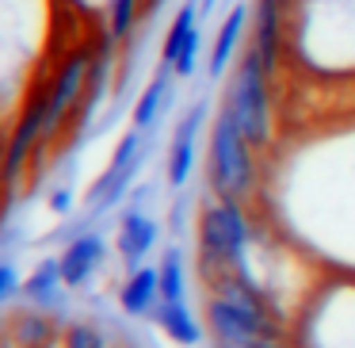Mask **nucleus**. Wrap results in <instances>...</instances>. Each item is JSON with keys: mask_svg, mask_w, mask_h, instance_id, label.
<instances>
[{"mask_svg": "<svg viewBox=\"0 0 355 348\" xmlns=\"http://www.w3.org/2000/svg\"><path fill=\"white\" fill-rule=\"evenodd\" d=\"M50 131V96L39 92L27 100V108L19 111L16 126H12V142H8V180L16 184L19 169H24L27 154L35 149V142Z\"/></svg>", "mask_w": 355, "mask_h": 348, "instance_id": "6e6552de", "label": "nucleus"}, {"mask_svg": "<svg viewBox=\"0 0 355 348\" xmlns=\"http://www.w3.org/2000/svg\"><path fill=\"white\" fill-rule=\"evenodd\" d=\"M218 348H286L283 340H271V337H260V340H241V345H218Z\"/></svg>", "mask_w": 355, "mask_h": 348, "instance_id": "393cba45", "label": "nucleus"}, {"mask_svg": "<svg viewBox=\"0 0 355 348\" xmlns=\"http://www.w3.org/2000/svg\"><path fill=\"white\" fill-rule=\"evenodd\" d=\"M172 65H157V73H153V81L146 85V92L138 96V103H134V126L138 131H153L157 126V119H161V111H164V103H168V88H172Z\"/></svg>", "mask_w": 355, "mask_h": 348, "instance_id": "f3484780", "label": "nucleus"}, {"mask_svg": "<svg viewBox=\"0 0 355 348\" xmlns=\"http://www.w3.org/2000/svg\"><path fill=\"white\" fill-rule=\"evenodd\" d=\"M207 329L218 345H241V340H260V337H271V340H283V325L275 322H263V317H252L248 310L233 306L230 299L222 295H210L207 299Z\"/></svg>", "mask_w": 355, "mask_h": 348, "instance_id": "39448f33", "label": "nucleus"}, {"mask_svg": "<svg viewBox=\"0 0 355 348\" xmlns=\"http://www.w3.org/2000/svg\"><path fill=\"white\" fill-rule=\"evenodd\" d=\"M19 287V276H16V260H4L0 264V299H12Z\"/></svg>", "mask_w": 355, "mask_h": 348, "instance_id": "5701e85b", "label": "nucleus"}, {"mask_svg": "<svg viewBox=\"0 0 355 348\" xmlns=\"http://www.w3.org/2000/svg\"><path fill=\"white\" fill-rule=\"evenodd\" d=\"M248 241L252 226L237 199H210L199 215V264L202 276L214 279L222 272L248 268Z\"/></svg>", "mask_w": 355, "mask_h": 348, "instance_id": "f03ea898", "label": "nucleus"}, {"mask_svg": "<svg viewBox=\"0 0 355 348\" xmlns=\"http://www.w3.org/2000/svg\"><path fill=\"white\" fill-rule=\"evenodd\" d=\"M50 207H54L58 215H65V210L73 207V195H69V188H58V192L50 195Z\"/></svg>", "mask_w": 355, "mask_h": 348, "instance_id": "b1692460", "label": "nucleus"}, {"mask_svg": "<svg viewBox=\"0 0 355 348\" xmlns=\"http://www.w3.org/2000/svg\"><path fill=\"white\" fill-rule=\"evenodd\" d=\"M146 192V188H141ZM141 192L130 199V207L123 210V218H119V256H123L126 272H138L141 264H146V256L153 253L157 238H161V226H157V218H149L146 210H141Z\"/></svg>", "mask_w": 355, "mask_h": 348, "instance_id": "0eeeda50", "label": "nucleus"}, {"mask_svg": "<svg viewBox=\"0 0 355 348\" xmlns=\"http://www.w3.org/2000/svg\"><path fill=\"white\" fill-rule=\"evenodd\" d=\"M279 4H286V8H291V4H294V0H279Z\"/></svg>", "mask_w": 355, "mask_h": 348, "instance_id": "bb28decb", "label": "nucleus"}, {"mask_svg": "<svg viewBox=\"0 0 355 348\" xmlns=\"http://www.w3.org/2000/svg\"><path fill=\"white\" fill-rule=\"evenodd\" d=\"M161 295L172 302H180L187 295V264H184V249L180 245H168L161 256Z\"/></svg>", "mask_w": 355, "mask_h": 348, "instance_id": "6ab92c4d", "label": "nucleus"}, {"mask_svg": "<svg viewBox=\"0 0 355 348\" xmlns=\"http://www.w3.org/2000/svg\"><path fill=\"white\" fill-rule=\"evenodd\" d=\"M153 322L164 329V337H172L176 345L184 348H195L202 340V325L195 322V314L187 310V302H172V299H161V306L153 310Z\"/></svg>", "mask_w": 355, "mask_h": 348, "instance_id": "dca6fc26", "label": "nucleus"}, {"mask_svg": "<svg viewBox=\"0 0 355 348\" xmlns=\"http://www.w3.org/2000/svg\"><path fill=\"white\" fill-rule=\"evenodd\" d=\"M199 47H202V35L195 31V35H191V42H187V47L180 50L176 65H172V73H176V77H191V73H195V62H199Z\"/></svg>", "mask_w": 355, "mask_h": 348, "instance_id": "4be33fe9", "label": "nucleus"}, {"mask_svg": "<svg viewBox=\"0 0 355 348\" xmlns=\"http://www.w3.org/2000/svg\"><path fill=\"white\" fill-rule=\"evenodd\" d=\"M54 333H58V322L39 306H27V310H16L8 317V340L16 348H42V345H54Z\"/></svg>", "mask_w": 355, "mask_h": 348, "instance_id": "4468645a", "label": "nucleus"}, {"mask_svg": "<svg viewBox=\"0 0 355 348\" xmlns=\"http://www.w3.org/2000/svg\"><path fill=\"white\" fill-rule=\"evenodd\" d=\"M65 279H62V264H58V256H46V260H39V268L27 276L24 283V295L31 306L39 310H58L65 302Z\"/></svg>", "mask_w": 355, "mask_h": 348, "instance_id": "2eb2a0df", "label": "nucleus"}, {"mask_svg": "<svg viewBox=\"0 0 355 348\" xmlns=\"http://www.w3.org/2000/svg\"><path fill=\"white\" fill-rule=\"evenodd\" d=\"M283 35H286V4L279 0H256L252 8V42L248 47L260 54L268 73H275L279 58H283Z\"/></svg>", "mask_w": 355, "mask_h": 348, "instance_id": "1a4fd4ad", "label": "nucleus"}, {"mask_svg": "<svg viewBox=\"0 0 355 348\" xmlns=\"http://www.w3.org/2000/svg\"><path fill=\"white\" fill-rule=\"evenodd\" d=\"M172 233H180V226H184V199H176V203H172Z\"/></svg>", "mask_w": 355, "mask_h": 348, "instance_id": "a878e982", "label": "nucleus"}, {"mask_svg": "<svg viewBox=\"0 0 355 348\" xmlns=\"http://www.w3.org/2000/svg\"><path fill=\"white\" fill-rule=\"evenodd\" d=\"M141 16H146V0H111L107 4V35L115 42H126Z\"/></svg>", "mask_w": 355, "mask_h": 348, "instance_id": "aec40b11", "label": "nucleus"}, {"mask_svg": "<svg viewBox=\"0 0 355 348\" xmlns=\"http://www.w3.org/2000/svg\"><path fill=\"white\" fill-rule=\"evenodd\" d=\"M92 54H96V47L85 42V47H77L58 65L54 85L46 88V96H50V131L46 134H54L80 108V96H85V85H88V69H92Z\"/></svg>", "mask_w": 355, "mask_h": 348, "instance_id": "423d86ee", "label": "nucleus"}, {"mask_svg": "<svg viewBox=\"0 0 355 348\" xmlns=\"http://www.w3.org/2000/svg\"><path fill=\"white\" fill-rule=\"evenodd\" d=\"M207 123V100L191 103L187 115L176 123V134H172V146H168V184L172 188H184L187 176L195 169V134L199 126Z\"/></svg>", "mask_w": 355, "mask_h": 348, "instance_id": "9b49d317", "label": "nucleus"}, {"mask_svg": "<svg viewBox=\"0 0 355 348\" xmlns=\"http://www.w3.org/2000/svg\"><path fill=\"white\" fill-rule=\"evenodd\" d=\"M141 161H146V131H126L123 142L115 146V157H111L107 172H103L100 180L92 184V192H88V215H103V210L119 207V203L130 195V184L134 176L141 172Z\"/></svg>", "mask_w": 355, "mask_h": 348, "instance_id": "20e7f679", "label": "nucleus"}, {"mask_svg": "<svg viewBox=\"0 0 355 348\" xmlns=\"http://www.w3.org/2000/svg\"><path fill=\"white\" fill-rule=\"evenodd\" d=\"M62 348H107V333L96 322H73L62 333Z\"/></svg>", "mask_w": 355, "mask_h": 348, "instance_id": "412c9836", "label": "nucleus"}, {"mask_svg": "<svg viewBox=\"0 0 355 348\" xmlns=\"http://www.w3.org/2000/svg\"><path fill=\"white\" fill-rule=\"evenodd\" d=\"M199 0H187L184 8L172 16V24H168V31H164V47H161V62L164 65H176V58H180V50L191 42V35L199 31Z\"/></svg>", "mask_w": 355, "mask_h": 348, "instance_id": "a211bd4d", "label": "nucleus"}, {"mask_svg": "<svg viewBox=\"0 0 355 348\" xmlns=\"http://www.w3.org/2000/svg\"><path fill=\"white\" fill-rule=\"evenodd\" d=\"M103 256H107V241H103V233L85 230V233H77V238H69V245L58 253L65 287H73V291L85 287L88 279H92V272L103 264Z\"/></svg>", "mask_w": 355, "mask_h": 348, "instance_id": "9d476101", "label": "nucleus"}, {"mask_svg": "<svg viewBox=\"0 0 355 348\" xmlns=\"http://www.w3.org/2000/svg\"><path fill=\"white\" fill-rule=\"evenodd\" d=\"M207 184L218 199L237 203H245L256 192V146L245 138V131L237 126V119L225 103L214 111V126H210Z\"/></svg>", "mask_w": 355, "mask_h": 348, "instance_id": "f257e3e1", "label": "nucleus"}, {"mask_svg": "<svg viewBox=\"0 0 355 348\" xmlns=\"http://www.w3.org/2000/svg\"><path fill=\"white\" fill-rule=\"evenodd\" d=\"M268 65L260 62L252 47H245L237 69H233L230 81V92H225V108L233 111L237 126L245 131V138L252 142L256 149H268L271 146V92H268Z\"/></svg>", "mask_w": 355, "mask_h": 348, "instance_id": "7ed1b4c3", "label": "nucleus"}, {"mask_svg": "<svg viewBox=\"0 0 355 348\" xmlns=\"http://www.w3.org/2000/svg\"><path fill=\"white\" fill-rule=\"evenodd\" d=\"M248 19H252V12L245 8V0H237V4H233V8L225 12L222 27H218V35H214V47H210V62H207L210 77H222V73L230 69L233 54H237L241 39H245Z\"/></svg>", "mask_w": 355, "mask_h": 348, "instance_id": "ddd939ff", "label": "nucleus"}, {"mask_svg": "<svg viewBox=\"0 0 355 348\" xmlns=\"http://www.w3.org/2000/svg\"><path fill=\"white\" fill-rule=\"evenodd\" d=\"M161 268L141 264L138 272H126V283L119 291V306L130 317H153V310L161 306Z\"/></svg>", "mask_w": 355, "mask_h": 348, "instance_id": "f8f14e48", "label": "nucleus"}, {"mask_svg": "<svg viewBox=\"0 0 355 348\" xmlns=\"http://www.w3.org/2000/svg\"><path fill=\"white\" fill-rule=\"evenodd\" d=\"M42 348H58V345H42Z\"/></svg>", "mask_w": 355, "mask_h": 348, "instance_id": "cd10ccee", "label": "nucleus"}]
</instances>
